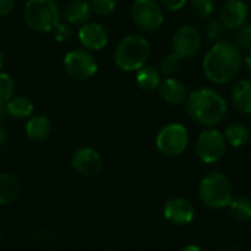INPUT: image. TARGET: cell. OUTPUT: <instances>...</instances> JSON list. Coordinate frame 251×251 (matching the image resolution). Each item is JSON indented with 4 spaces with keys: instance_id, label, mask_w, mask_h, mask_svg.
I'll return each mask as SVG.
<instances>
[{
    "instance_id": "8992f818",
    "label": "cell",
    "mask_w": 251,
    "mask_h": 251,
    "mask_svg": "<svg viewBox=\"0 0 251 251\" xmlns=\"http://www.w3.org/2000/svg\"><path fill=\"white\" fill-rule=\"evenodd\" d=\"M190 143V135H188V129L178 122H172L165 125L157 137H156V147L157 150L165 154V156H179L182 154Z\"/></svg>"
},
{
    "instance_id": "6da1fadb",
    "label": "cell",
    "mask_w": 251,
    "mask_h": 251,
    "mask_svg": "<svg viewBox=\"0 0 251 251\" xmlns=\"http://www.w3.org/2000/svg\"><path fill=\"white\" fill-rule=\"evenodd\" d=\"M243 65V51L231 43L219 41L206 53L203 59V72L210 82L224 85L237 78Z\"/></svg>"
},
{
    "instance_id": "603a6c76",
    "label": "cell",
    "mask_w": 251,
    "mask_h": 251,
    "mask_svg": "<svg viewBox=\"0 0 251 251\" xmlns=\"http://www.w3.org/2000/svg\"><path fill=\"white\" fill-rule=\"evenodd\" d=\"M228 209L232 218L237 221H250L251 219V199L246 196L232 197Z\"/></svg>"
},
{
    "instance_id": "52a82bcc",
    "label": "cell",
    "mask_w": 251,
    "mask_h": 251,
    "mask_svg": "<svg viewBox=\"0 0 251 251\" xmlns=\"http://www.w3.org/2000/svg\"><path fill=\"white\" fill-rule=\"evenodd\" d=\"M226 146L228 143L225 135L221 131L210 128L199 135L196 141V153L203 163L212 165L219 162L225 156Z\"/></svg>"
},
{
    "instance_id": "d4e9b609",
    "label": "cell",
    "mask_w": 251,
    "mask_h": 251,
    "mask_svg": "<svg viewBox=\"0 0 251 251\" xmlns=\"http://www.w3.org/2000/svg\"><path fill=\"white\" fill-rule=\"evenodd\" d=\"M15 94V82L9 74L0 72V104L6 106Z\"/></svg>"
},
{
    "instance_id": "1f68e13d",
    "label": "cell",
    "mask_w": 251,
    "mask_h": 251,
    "mask_svg": "<svg viewBox=\"0 0 251 251\" xmlns=\"http://www.w3.org/2000/svg\"><path fill=\"white\" fill-rule=\"evenodd\" d=\"M15 9V0H0V16H7Z\"/></svg>"
},
{
    "instance_id": "836d02e7",
    "label": "cell",
    "mask_w": 251,
    "mask_h": 251,
    "mask_svg": "<svg viewBox=\"0 0 251 251\" xmlns=\"http://www.w3.org/2000/svg\"><path fill=\"white\" fill-rule=\"evenodd\" d=\"M244 65H246V69H247L249 75L251 76V50L249 51V54L244 57Z\"/></svg>"
},
{
    "instance_id": "83f0119b",
    "label": "cell",
    "mask_w": 251,
    "mask_h": 251,
    "mask_svg": "<svg viewBox=\"0 0 251 251\" xmlns=\"http://www.w3.org/2000/svg\"><path fill=\"white\" fill-rule=\"evenodd\" d=\"M225 26L219 22V21H209L204 25V32L207 40L213 41V43H219L222 41L224 35H225Z\"/></svg>"
},
{
    "instance_id": "d590c367",
    "label": "cell",
    "mask_w": 251,
    "mask_h": 251,
    "mask_svg": "<svg viewBox=\"0 0 251 251\" xmlns=\"http://www.w3.org/2000/svg\"><path fill=\"white\" fill-rule=\"evenodd\" d=\"M181 251H203L200 247H197V246H187V247H184Z\"/></svg>"
},
{
    "instance_id": "7c38bea8",
    "label": "cell",
    "mask_w": 251,
    "mask_h": 251,
    "mask_svg": "<svg viewBox=\"0 0 251 251\" xmlns=\"http://www.w3.org/2000/svg\"><path fill=\"white\" fill-rule=\"evenodd\" d=\"M196 209L193 203L185 197H172L163 206V216L168 222L184 226L193 222Z\"/></svg>"
},
{
    "instance_id": "f1b7e54d",
    "label": "cell",
    "mask_w": 251,
    "mask_h": 251,
    "mask_svg": "<svg viewBox=\"0 0 251 251\" xmlns=\"http://www.w3.org/2000/svg\"><path fill=\"white\" fill-rule=\"evenodd\" d=\"M90 6H91V12H94L96 15L107 16L115 10L116 0H91Z\"/></svg>"
},
{
    "instance_id": "9a60e30c",
    "label": "cell",
    "mask_w": 251,
    "mask_h": 251,
    "mask_svg": "<svg viewBox=\"0 0 251 251\" xmlns=\"http://www.w3.org/2000/svg\"><path fill=\"white\" fill-rule=\"evenodd\" d=\"M159 94H160L162 100L171 106H179V104L185 103L187 97H188V91H187L185 84L182 81L174 78V76H169L160 82Z\"/></svg>"
},
{
    "instance_id": "7a4b0ae2",
    "label": "cell",
    "mask_w": 251,
    "mask_h": 251,
    "mask_svg": "<svg viewBox=\"0 0 251 251\" xmlns=\"http://www.w3.org/2000/svg\"><path fill=\"white\" fill-rule=\"evenodd\" d=\"M187 113L190 119L201 126H215L221 124L228 113L225 97L213 88H199L188 93Z\"/></svg>"
},
{
    "instance_id": "484cf974",
    "label": "cell",
    "mask_w": 251,
    "mask_h": 251,
    "mask_svg": "<svg viewBox=\"0 0 251 251\" xmlns=\"http://www.w3.org/2000/svg\"><path fill=\"white\" fill-rule=\"evenodd\" d=\"M234 46L238 47L241 51L251 50V24H244L240 26L234 37Z\"/></svg>"
},
{
    "instance_id": "ffe728a7",
    "label": "cell",
    "mask_w": 251,
    "mask_h": 251,
    "mask_svg": "<svg viewBox=\"0 0 251 251\" xmlns=\"http://www.w3.org/2000/svg\"><path fill=\"white\" fill-rule=\"evenodd\" d=\"M135 81H137V85L141 90L153 91V90L159 88V85L162 82V74H160V71L156 66L144 65L141 69L137 71Z\"/></svg>"
},
{
    "instance_id": "74e56055",
    "label": "cell",
    "mask_w": 251,
    "mask_h": 251,
    "mask_svg": "<svg viewBox=\"0 0 251 251\" xmlns=\"http://www.w3.org/2000/svg\"><path fill=\"white\" fill-rule=\"evenodd\" d=\"M0 235H1V229H0Z\"/></svg>"
},
{
    "instance_id": "7402d4cb",
    "label": "cell",
    "mask_w": 251,
    "mask_h": 251,
    "mask_svg": "<svg viewBox=\"0 0 251 251\" xmlns=\"http://www.w3.org/2000/svg\"><path fill=\"white\" fill-rule=\"evenodd\" d=\"M224 135H225L228 144H231L232 147H241L249 143L251 134L247 125H244L241 122H234L225 128Z\"/></svg>"
},
{
    "instance_id": "3957f363",
    "label": "cell",
    "mask_w": 251,
    "mask_h": 251,
    "mask_svg": "<svg viewBox=\"0 0 251 251\" xmlns=\"http://www.w3.org/2000/svg\"><path fill=\"white\" fill-rule=\"evenodd\" d=\"M150 43L146 37L129 34L124 37L113 50V62L124 72H137L150 57Z\"/></svg>"
},
{
    "instance_id": "e575fe53",
    "label": "cell",
    "mask_w": 251,
    "mask_h": 251,
    "mask_svg": "<svg viewBox=\"0 0 251 251\" xmlns=\"http://www.w3.org/2000/svg\"><path fill=\"white\" fill-rule=\"evenodd\" d=\"M7 115V110H6V106H3V104H0V122L4 119V116Z\"/></svg>"
},
{
    "instance_id": "e0dca14e",
    "label": "cell",
    "mask_w": 251,
    "mask_h": 251,
    "mask_svg": "<svg viewBox=\"0 0 251 251\" xmlns=\"http://www.w3.org/2000/svg\"><path fill=\"white\" fill-rule=\"evenodd\" d=\"M51 132V124L49 118L43 115H32L26 119L25 124V134L32 141H44Z\"/></svg>"
},
{
    "instance_id": "277c9868",
    "label": "cell",
    "mask_w": 251,
    "mask_h": 251,
    "mask_svg": "<svg viewBox=\"0 0 251 251\" xmlns=\"http://www.w3.org/2000/svg\"><path fill=\"white\" fill-rule=\"evenodd\" d=\"M199 197L201 203L212 210H222L229 206L234 194L229 178L222 172L204 175L199 184Z\"/></svg>"
},
{
    "instance_id": "5bb4252c",
    "label": "cell",
    "mask_w": 251,
    "mask_h": 251,
    "mask_svg": "<svg viewBox=\"0 0 251 251\" xmlns=\"http://www.w3.org/2000/svg\"><path fill=\"white\" fill-rule=\"evenodd\" d=\"M78 40L88 51H97L106 47L109 41L107 29L99 22H87L78 31Z\"/></svg>"
},
{
    "instance_id": "9c48e42d",
    "label": "cell",
    "mask_w": 251,
    "mask_h": 251,
    "mask_svg": "<svg viewBox=\"0 0 251 251\" xmlns=\"http://www.w3.org/2000/svg\"><path fill=\"white\" fill-rule=\"evenodd\" d=\"M63 66L66 74L78 81H87L99 71L97 59L88 50H72L66 53Z\"/></svg>"
},
{
    "instance_id": "4316f807",
    "label": "cell",
    "mask_w": 251,
    "mask_h": 251,
    "mask_svg": "<svg viewBox=\"0 0 251 251\" xmlns=\"http://www.w3.org/2000/svg\"><path fill=\"white\" fill-rule=\"evenodd\" d=\"M179 68H181V59L176 54L172 53V54H166L162 59L159 71H160L162 75L169 78V76H174L179 71Z\"/></svg>"
},
{
    "instance_id": "cb8c5ba5",
    "label": "cell",
    "mask_w": 251,
    "mask_h": 251,
    "mask_svg": "<svg viewBox=\"0 0 251 251\" xmlns=\"http://www.w3.org/2000/svg\"><path fill=\"white\" fill-rule=\"evenodd\" d=\"M215 0H190L191 13L200 21L209 19L215 12Z\"/></svg>"
},
{
    "instance_id": "44dd1931",
    "label": "cell",
    "mask_w": 251,
    "mask_h": 251,
    "mask_svg": "<svg viewBox=\"0 0 251 251\" xmlns=\"http://www.w3.org/2000/svg\"><path fill=\"white\" fill-rule=\"evenodd\" d=\"M6 110L7 115L15 119H28L34 113V104L28 97L19 96V97H13L6 104Z\"/></svg>"
},
{
    "instance_id": "ba28073f",
    "label": "cell",
    "mask_w": 251,
    "mask_h": 251,
    "mask_svg": "<svg viewBox=\"0 0 251 251\" xmlns=\"http://www.w3.org/2000/svg\"><path fill=\"white\" fill-rule=\"evenodd\" d=\"M132 21L138 29L153 32L163 25L165 15L156 0H135L131 7Z\"/></svg>"
},
{
    "instance_id": "8d00e7d4",
    "label": "cell",
    "mask_w": 251,
    "mask_h": 251,
    "mask_svg": "<svg viewBox=\"0 0 251 251\" xmlns=\"http://www.w3.org/2000/svg\"><path fill=\"white\" fill-rule=\"evenodd\" d=\"M3 63H4V59H3V53L0 51V69L3 68Z\"/></svg>"
},
{
    "instance_id": "4dcf8cb0",
    "label": "cell",
    "mask_w": 251,
    "mask_h": 251,
    "mask_svg": "<svg viewBox=\"0 0 251 251\" xmlns=\"http://www.w3.org/2000/svg\"><path fill=\"white\" fill-rule=\"evenodd\" d=\"M188 0H160V4L165 6L171 12H178L181 10Z\"/></svg>"
},
{
    "instance_id": "f546056e",
    "label": "cell",
    "mask_w": 251,
    "mask_h": 251,
    "mask_svg": "<svg viewBox=\"0 0 251 251\" xmlns=\"http://www.w3.org/2000/svg\"><path fill=\"white\" fill-rule=\"evenodd\" d=\"M53 34H54V40L59 43H66L72 38V29L69 26V24H57L53 28Z\"/></svg>"
},
{
    "instance_id": "30bf717a",
    "label": "cell",
    "mask_w": 251,
    "mask_h": 251,
    "mask_svg": "<svg viewBox=\"0 0 251 251\" xmlns=\"http://www.w3.org/2000/svg\"><path fill=\"white\" fill-rule=\"evenodd\" d=\"M203 44L201 32L193 25H184L178 28L172 37V50L179 59H188L196 56Z\"/></svg>"
},
{
    "instance_id": "d6a6232c",
    "label": "cell",
    "mask_w": 251,
    "mask_h": 251,
    "mask_svg": "<svg viewBox=\"0 0 251 251\" xmlns=\"http://www.w3.org/2000/svg\"><path fill=\"white\" fill-rule=\"evenodd\" d=\"M6 141H7V132H6V129L0 125V147L4 146Z\"/></svg>"
},
{
    "instance_id": "2e32d148",
    "label": "cell",
    "mask_w": 251,
    "mask_h": 251,
    "mask_svg": "<svg viewBox=\"0 0 251 251\" xmlns=\"http://www.w3.org/2000/svg\"><path fill=\"white\" fill-rule=\"evenodd\" d=\"M91 15V6L87 0H72L63 9V18L66 24L84 25L88 22Z\"/></svg>"
},
{
    "instance_id": "5b68a950",
    "label": "cell",
    "mask_w": 251,
    "mask_h": 251,
    "mask_svg": "<svg viewBox=\"0 0 251 251\" xmlns=\"http://www.w3.org/2000/svg\"><path fill=\"white\" fill-rule=\"evenodd\" d=\"M26 25L37 32H50L59 24L60 10L56 0H28L24 9Z\"/></svg>"
},
{
    "instance_id": "4fadbf2b",
    "label": "cell",
    "mask_w": 251,
    "mask_h": 251,
    "mask_svg": "<svg viewBox=\"0 0 251 251\" xmlns=\"http://www.w3.org/2000/svg\"><path fill=\"white\" fill-rule=\"evenodd\" d=\"M249 18V7L244 0H226L219 9V22L226 29H238Z\"/></svg>"
},
{
    "instance_id": "d6986e66",
    "label": "cell",
    "mask_w": 251,
    "mask_h": 251,
    "mask_svg": "<svg viewBox=\"0 0 251 251\" xmlns=\"http://www.w3.org/2000/svg\"><path fill=\"white\" fill-rule=\"evenodd\" d=\"M21 194V182L12 174H0V206L13 203Z\"/></svg>"
},
{
    "instance_id": "ac0fdd59",
    "label": "cell",
    "mask_w": 251,
    "mask_h": 251,
    "mask_svg": "<svg viewBox=\"0 0 251 251\" xmlns=\"http://www.w3.org/2000/svg\"><path fill=\"white\" fill-rule=\"evenodd\" d=\"M231 101L241 113H251V79H240L232 87Z\"/></svg>"
},
{
    "instance_id": "8fae6325",
    "label": "cell",
    "mask_w": 251,
    "mask_h": 251,
    "mask_svg": "<svg viewBox=\"0 0 251 251\" xmlns=\"http://www.w3.org/2000/svg\"><path fill=\"white\" fill-rule=\"evenodd\" d=\"M72 168L82 176H96L103 168L100 153L91 147H79L74 151L71 159Z\"/></svg>"
}]
</instances>
